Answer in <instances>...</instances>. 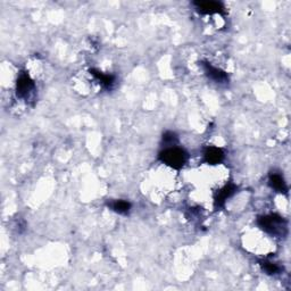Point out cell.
Listing matches in <instances>:
<instances>
[{"label": "cell", "mask_w": 291, "mask_h": 291, "mask_svg": "<svg viewBox=\"0 0 291 291\" xmlns=\"http://www.w3.org/2000/svg\"><path fill=\"white\" fill-rule=\"evenodd\" d=\"M257 224L260 225L261 230L274 235V237H283L287 232L286 221L283 220V217L276 214L258 217Z\"/></svg>", "instance_id": "6da1fadb"}, {"label": "cell", "mask_w": 291, "mask_h": 291, "mask_svg": "<svg viewBox=\"0 0 291 291\" xmlns=\"http://www.w3.org/2000/svg\"><path fill=\"white\" fill-rule=\"evenodd\" d=\"M159 159L169 168L180 169L184 166L188 159V153L183 149L176 148V147H171L166 148L159 153Z\"/></svg>", "instance_id": "7a4b0ae2"}, {"label": "cell", "mask_w": 291, "mask_h": 291, "mask_svg": "<svg viewBox=\"0 0 291 291\" xmlns=\"http://www.w3.org/2000/svg\"><path fill=\"white\" fill-rule=\"evenodd\" d=\"M34 89V82L29 74L22 73L16 83V93L19 98H26Z\"/></svg>", "instance_id": "3957f363"}, {"label": "cell", "mask_w": 291, "mask_h": 291, "mask_svg": "<svg viewBox=\"0 0 291 291\" xmlns=\"http://www.w3.org/2000/svg\"><path fill=\"white\" fill-rule=\"evenodd\" d=\"M201 65H202V67H204L205 73L207 74V77H211L212 80L215 81L216 83H227L229 81L228 74L225 73L224 71L220 70V68L212 66L211 64L207 63V61H202Z\"/></svg>", "instance_id": "277c9868"}, {"label": "cell", "mask_w": 291, "mask_h": 291, "mask_svg": "<svg viewBox=\"0 0 291 291\" xmlns=\"http://www.w3.org/2000/svg\"><path fill=\"white\" fill-rule=\"evenodd\" d=\"M195 6L201 14H217L223 13V5L217 1H196Z\"/></svg>", "instance_id": "5b68a950"}, {"label": "cell", "mask_w": 291, "mask_h": 291, "mask_svg": "<svg viewBox=\"0 0 291 291\" xmlns=\"http://www.w3.org/2000/svg\"><path fill=\"white\" fill-rule=\"evenodd\" d=\"M205 162L209 165H216L224 159V153L221 148L217 147H208L205 149L204 153Z\"/></svg>", "instance_id": "8992f818"}, {"label": "cell", "mask_w": 291, "mask_h": 291, "mask_svg": "<svg viewBox=\"0 0 291 291\" xmlns=\"http://www.w3.org/2000/svg\"><path fill=\"white\" fill-rule=\"evenodd\" d=\"M237 187L234 184H227L223 189H221L220 191L217 192L216 197H215V205L218 206V207H222L224 205V202L228 200L229 198L231 197L232 195L237 191Z\"/></svg>", "instance_id": "52a82bcc"}, {"label": "cell", "mask_w": 291, "mask_h": 291, "mask_svg": "<svg viewBox=\"0 0 291 291\" xmlns=\"http://www.w3.org/2000/svg\"><path fill=\"white\" fill-rule=\"evenodd\" d=\"M90 73L92 74L93 77L101 83V86L106 88V89H110V88L113 87L114 82H115V77L112 74H104L98 70H94V68H91Z\"/></svg>", "instance_id": "ba28073f"}, {"label": "cell", "mask_w": 291, "mask_h": 291, "mask_svg": "<svg viewBox=\"0 0 291 291\" xmlns=\"http://www.w3.org/2000/svg\"><path fill=\"white\" fill-rule=\"evenodd\" d=\"M269 181L271 188H273L276 191L281 192V194H286L288 191L284 179L280 174H277V173H271Z\"/></svg>", "instance_id": "9c48e42d"}, {"label": "cell", "mask_w": 291, "mask_h": 291, "mask_svg": "<svg viewBox=\"0 0 291 291\" xmlns=\"http://www.w3.org/2000/svg\"><path fill=\"white\" fill-rule=\"evenodd\" d=\"M108 207L112 208V211L116 212L119 214H127L131 209V204L126 200H115L108 204Z\"/></svg>", "instance_id": "30bf717a"}, {"label": "cell", "mask_w": 291, "mask_h": 291, "mask_svg": "<svg viewBox=\"0 0 291 291\" xmlns=\"http://www.w3.org/2000/svg\"><path fill=\"white\" fill-rule=\"evenodd\" d=\"M260 266L267 274H276L280 271V267L277 266L276 264H274L272 261H269V260L261 261Z\"/></svg>", "instance_id": "8fae6325"}, {"label": "cell", "mask_w": 291, "mask_h": 291, "mask_svg": "<svg viewBox=\"0 0 291 291\" xmlns=\"http://www.w3.org/2000/svg\"><path fill=\"white\" fill-rule=\"evenodd\" d=\"M163 142L168 146H173L178 142V137L173 132H166L163 136Z\"/></svg>", "instance_id": "7c38bea8"}]
</instances>
